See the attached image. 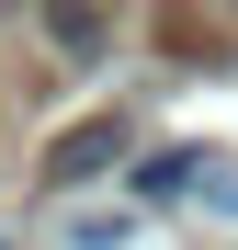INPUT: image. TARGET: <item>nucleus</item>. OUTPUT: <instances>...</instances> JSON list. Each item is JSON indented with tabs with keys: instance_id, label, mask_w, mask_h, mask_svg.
Instances as JSON below:
<instances>
[{
	"instance_id": "nucleus-2",
	"label": "nucleus",
	"mask_w": 238,
	"mask_h": 250,
	"mask_svg": "<svg viewBox=\"0 0 238 250\" xmlns=\"http://www.w3.org/2000/svg\"><path fill=\"white\" fill-rule=\"evenodd\" d=\"M113 148H125V137H113V125H79V137L57 148V182H79V171H102V159H113Z\"/></svg>"
},
{
	"instance_id": "nucleus-1",
	"label": "nucleus",
	"mask_w": 238,
	"mask_h": 250,
	"mask_svg": "<svg viewBox=\"0 0 238 250\" xmlns=\"http://www.w3.org/2000/svg\"><path fill=\"white\" fill-rule=\"evenodd\" d=\"M34 34H46V46H68V57H102V46H113L102 12H34Z\"/></svg>"
}]
</instances>
